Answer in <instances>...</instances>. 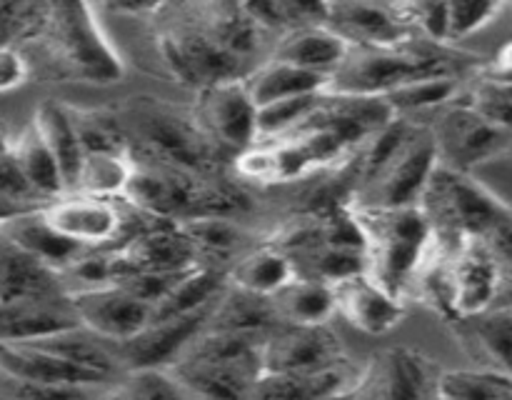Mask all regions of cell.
Instances as JSON below:
<instances>
[{
    "mask_svg": "<svg viewBox=\"0 0 512 400\" xmlns=\"http://www.w3.org/2000/svg\"><path fill=\"white\" fill-rule=\"evenodd\" d=\"M190 113L225 155H240L260 143L258 105L245 80H228L198 90Z\"/></svg>",
    "mask_w": 512,
    "mask_h": 400,
    "instance_id": "8fae6325",
    "label": "cell"
},
{
    "mask_svg": "<svg viewBox=\"0 0 512 400\" xmlns=\"http://www.w3.org/2000/svg\"><path fill=\"white\" fill-rule=\"evenodd\" d=\"M0 400H8V378L0 373Z\"/></svg>",
    "mask_w": 512,
    "mask_h": 400,
    "instance_id": "c3c4849f",
    "label": "cell"
},
{
    "mask_svg": "<svg viewBox=\"0 0 512 400\" xmlns=\"http://www.w3.org/2000/svg\"><path fill=\"white\" fill-rule=\"evenodd\" d=\"M440 400H512V378L485 368L445 370Z\"/></svg>",
    "mask_w": 512,
    "mask_h": 400,
    "instance_id": "836d02e7",
    "label": "cell"
},
{
    "mask_svg": "<svg viewBox=\"0 0 512 400\" xmlns=\"http://www.w3.org/2000/svg\"><path fill=\"white\" fill-rule=\"evenodd\" d=\"M353 215L365 238V273L405 300L435 240L428 215L420 205L353 208Z\"/></svg>",
    "mask_w": 512,
    "mask_h": 400,
    "instance_id": "5b68a950",
    "label": "cell"
},
{
    "mask_svg": "<svg viewBox=\"0 0 512 400\" xmlns=\"http://www.w3.org/2000/svg\"><path fill=\"white\" fill-rule=\"evenodd\" d=\"M60 295L70 293L65 290L58 270L30 255L0 230V303L60 298Z\"/></svg>",
    "mask_w": 512,
    "mask_h": 400,
    "instance_id": "d6986e66",
    "label": "cell"
},
{
    "mask_svg": "<svg viewBox=\"0 0 512 400\" xmlns=\"http://www.w3.org/2000/svg\"><path fill=\"white\" fill-rule=\"evenodd\" d=\"M80 325L70 295L0 303V343H33Z\"/></svg>",
    "mask_w": 512,
    "mask_h": 400,
    "instance_id": "ffe728a7",
    "label": "cell"
},
{
    "mask_svg": "<svg viewBox=\"0 0 512 400\" xmlns=\"http://www.w3.org/2000/svg\"><path fill=\"white\" fill-rule=\"evenodd\" d=\"M0 373L15 380H28V383L113 388L108 380L30 343H0Z\"/></svg>",
    "mask_w": 512,
    "mask_h": 400,
    "instance_id": "44dd1931",
    "label": "cell"
},
{
    "mask_svg": "<svg viewBox=\"0 0 512 400\" xmlns=\"http://www.w3.org/2000/svg\"><path fill=\"white\" fill-rule=\"evenodd\" d=\"M475 75L495 80V83H512V40L495 53V58L490 63L480 65Z\"/></svg>",
    "mask_w": 512,
    "mask_h": 400,
    "instance_id": "f6af8a7d",
    "label": "cell"
},
{
    "mask_svg": "<svg viewBox=\"0 0 512 400\" xmlns=\"http://www.w3.org/2000/svg\"><path fill=\"white\" fill-rule=\"evenodd\" d=\"M483 118L498 128L512 133V83H495V80L475 75L473 85L463 95Z\"/></svg>",
    "mask_w": 512,
    "mask_h": 400,
    "instance_id": "ab89813d",
    "label": "cell"
},
{
    "mask_svg": "<svg viewBox=\"0 0 512 400\" xmlns=\"http://www.w3.org/2000/svg\"><path fill=\"white\" fill-rule=\"evenodd\" d=\"M120 200L155 220L188 223L200 218H235L248 213L250 200L225 178H203L133 158V173Z\"/></svg>",
    "mask_w": 512,
    "mask_h": 400,
    "instance_id": "7a4b0ae2",
    "label": "cell"
},
{
    "mask_svg": "<svg viewBox=\"0 0 512 400\" xmlns=\"http://www.w3.org/2000/svg\"><path fill=\"white\" fill-rule=\"evenodd\" d=\"M490 253H493L495 263L500 268V280H503V293H500V308H510L512 305V215L495 225L488 235H485Z\"/></svg>",
    "mask_w": 512,
    "mask_h": 400,
    "instance_id": "7bdbcfd3",
    "label": "cell"
},
{
    "mask_svg": "<svg viewBox=\"0 0 512 400\" xmlns=\"http://www.w3.org/2000/svg\"><path fill=\"white\" fill-rule=\"evenodd\" d=\"M218 300H215V303H218ZM215 303L205 305V308L200 310H193V313L150 320V325L143 333L135 335L128 343L118 345V353L120 358H123L125 370H168L170 365L190 348V343L208 328V320L210 315H213Z\"/></svg>",
    "mask_w": 512,
    "mask_h": 400,
    "instance_id": "2e32d148",
    "label": "cell"
},
{
    "mask_svg": "<svg viewBox=\"0 0 512 400\" xmlns=\"http://www.w3.org/2000/svg\"><path fill=\"white\" fill-rule=\"evenodd\" d=\"M195 265L198 255L188 233L170 220H153L118 250V280L130 273H183Z\"/></svg>",
    "mask_w": 512,
    "mask_h": 400,
    "instance_id": "e0dca14e",
    "label": "cell"
},
{
    "mask_svg": "<svg viewBox=\"0 0 512 400\" xmlns=\"http://www.w3.org/2000/svg\"><path fill=\"white\" fill-rule=\"evenodd\" d=\"M263 340L203 330L170 365L190 400H248L263 375Z\"/></svg>",
    "mask_w": 512,
    "mask_h": 400,
    "instance_id": "8992f818",
    "label": "cell"
},
{
    "mask_svg": "<svg viewBox=\"0 0 512 400\" xmlns=\"http://www.w3.org/2000/svg\"><path fill=\"white\" fill-rule=\"evenodd\" d=\"M20 213H28V210H23V208H15V205H10V203H3V200H0V223H5V220L15 218V215H20Z\"/></svg>",
    "mask_w": 512,
    "mask_h": 400,
    "instance_id": "7dc6e473",
    "label": "cell"
},
{
    "mask_svg": "<svg viewBox=\"0 0 512 400\" xmlns=\"http://www.w3.org/2000/svg\"><path fill=\"white\" fill-rule=\"evenodd\" d=\"M108 400H190L183 385L163 368L128 370L110 388Z\"/></svg>",
    "mask_w": 512,
    "mask_h": 400,
    "instance_id": "d590c367",
    "label": "cell"
},
{
    "mask_svg": "<svg viewBox=\"0 0 512 400\" xmlns=\"http://www.w3.org/2000/svg\"><path fill=\"white\" fill-rule=\"evenodd\" d=\"M280 325L275 313L273 298L248 293L235 285H228L220 300L215 303L213 315L208 320L210 333L238 335V338L265 340Z\"/></svg>",
    "mask_w": 512,
    "mask_h": 400,
    "instance_id": "603a6c76",
    "label": "cell"
},
{
    "mask_svg": "<svg viewBox=\"0 0 512 400\" xmlns=\"http://www.w3.org/2000/svg\"><path fill=\"white\" fill-rule=\"evenodd\" d=\"M263 373H325L350 368L338 333L328 325L280 323L260 348Z\"/></svg>",
    "mask_w": 512,
    "mask_h": 400,
    "instance_id": "7c38bea8",
    "label": "cell"
},
{
    "mask_svg": "<svg viewBox=\"0 0 512 400\" xmlns=\"http://www.w3.org/2000/svg\"><path fill=\"white\" fill-rule=\"evenodd\" d=\"M275 313L280 323L293 325H328L330 318L338 313L335 305V290L330 283L313 278L290 280L283 290L273 295Z\"/></svg>",
    "mask_w": 512,
    "mask_h": 400,
    "instance_id": "4dcf8cb0",
    "label": "cell"
},
{
    "mask_svg": "<svg viewBox=\"0 0 512 400\" xmlns=\"http://www.w3.org/2000/svg\"><path fill=\"white\" fill-rule=\"evenodd\" d=\"M0 200L23 210H35L48 205L38 193H35L33 185L28 183V178L23 175L20 165L15 163L13 153L0 158Z\"/></svg>",
    "mask_w": 512,
    "mask_h": 400,
    "instance_id": "b9f144b4",
    "label": "cell"
},
{
    "mask_svg": "<svg viewBox=\"0 0 512 400\" xmlns=\"http://www.w3.org/2000/svg\"><path fill=\"white\" fill-rule=\"evenodd\" d=\"M325 93H328V90H325ZM325 93L280 100V103H270V105H265V108H258L260 140L283 138V135L298 130L300 125H303L305 120L313 115V110L318 108Z\"/></svg>",
    "mask_w": 512,
    "mask_h": 400,
    "instance_id": "8d00e7d4",
    "label": "cell"
},
{
    "mask_svg": "<svg viewBox=\"0 0 512 400\" xmlns=\"http://www.w3.org/2000/svg\"><path fill=\"white\" fill-rule=\"evenodd\" d=\"M33 123L38 125L40 135H43L45 143H48L50 153L58 160L60 173H63L65 178V188H68L70 193V190H75V185H78L85 155L78 133H75L68 105L58 103V100H43V103L35 108Z\"/></svg>",
    "mask_w": 512,
    "mask_h": 400,
    "instance_id": "f546056e",
    "label": "cell"
},
{
    "mask_svg": "<svg viewBox=\"0 0 512 400\" xmlns=\"http://www.w3.org/2000/svg\"><path fill=\"white\" fill-rule=\"evenodd\" d=\"M348 43L325 25H310V28L293 30L275 43L270 58L283 63L298 65L303 70H313L320 75H333L338 65L348 55Z\"/></svg>",
    "mask_w": 512,
    "mask_h": 400,
    "instance_id": "cb8c5ba5",
    "label": "cell"
},
{
    "mask_svg": "<svg viewBox=\"0 0 512 400\" xmlns=\"http://www.w3.org/2000/svg\"><path fill=\"white\" fill-rule=\"evenodd\" d=\"M38 43L60 78L88 85H113L123 80L125 63L110 43L95 5L75 0L48 3Z\"/></svg>",
    "mask_w": 512,
    "mask_h": 400,
    "instance_id": "3957f363",
    "label": "cell"
},
{
    "mask_svg": "<svg viewBox=\"0 0 512 400\" xmlns=\"http://www.w3.org/2000/svg\"><path fill=\"white\" fill-rule=\"evenodd\" d=\"M430 128L438 145L440 165L465 175L512 148V133L483 118L463 95L453 100Z\"/></svg>",
    "mask_w": 512,
    "mask_h": 400,
    "instance_id": "30bf717a",
    "label": "cell"
},
{
    "mask_svg": "<svg viewBox=\"0 0 512 400\" xmlns=\"http://www.w3.org/2000/svg\"><path fill=\"white\" fill-rule=\"evenodd\" d=\"M445 370L408 345H385L353 375L335 400H440Z\"/></svg>",
    "mask_w": 512,
    "mask_h": 400,
    "instance_id": "9c48e42d",
    "label": "cell"
},
{
    "mask_svg": "<svg viewBox=\"0 0 512 400\" xmlns=\"http://www.w3.org/2000/svg\"><path fill=\"white\" fill-rule=\"evenodd\" d=\"M510 308H512V305H510Z\"/></svg>",
    "mask_w": 512,
    "mask_h": 400,
    "instance_id": "681fc988",
    "label": "cell"
},
{
    "mask_svg": "<svg viewBox=\"0 0 512 400\" xmlns=\"http://www.w3.org/2000/svg\"><path fill=\"white\" fill-rule=\"evenodd\" d=\"M245 83H248L255 105L265 108V105L280 103V100L325 93L330 78L313 73V70L298 68V65L283 63V60L268 58Z\"/></svg>",
    "mask_w": 512,
    "mask_h": 400,
    "instance_id": "83f0119b",
    "label": "cell"
},
{
    "mask_svg": "<svg viewBox=\"0 0 512 400\" xmlns=\"http://www.w3.org/2000/svg\"><path fill=\"white\" fill-rule=\"evenodd\" d=\"M30 78V65L18 48L0 50V93L20 88Z\"/></svg>",
    "mask_w": 512,
    "mask_h": 400,
    "instance_id": "ee69618b",
    "label": "cell"
},
{
    "mask_svg": "<svg viewBox=\"0 0 512 400\" xmlns=\"http://www.w3.org/2000/svg\"><path fill=\"white\" fill-rule=\"evenodd\" d=\"M293 278H298V270H295L290 255L268 240L240 255L233 268L228 270L230 285L248 290V293L265 295V298H273Z\"/></svg>",
    "mask_w": 512,
    "mask_h": 400,
    "instance_id": "484cf974",
    "label": "cell"
},
{
    "mask_svg": "<svg viewBox=\"0 0 512 400\" xmlns=\"http://www.w3.org/2000/svg\"><path fill=\"white\" fill-rule=\"evenodd\" d=\"M13 150V138H10L8 128H5L3 123H0V158H5V155Z\"/></svg>",
    "mask_w": 512,
    "mask_h": 400,
    "instance_id": "bcb514c9",
    "label": "cell"
},
{
    "mask_svg": "<svg viewBox=\"0 0 512 400\" xmlns=\"http://www.w3.org/2000/svg\"><path fill=\"white\" fill-rule=\"evenodd\" d=\"M420 208L433 225L435 238L443 243H460L463 238H485L498 223H503L512 208L490 193L473 175L458 173L445 165L430 178Z\"/></svg>",
    "mask_w": 512,
    "mask_h": 400,
    "instance_id": "ba28073f",
    "label": "cell"
},
{
    "mask_svg": "<svg viewBox=\"0 0 512 400\" xmlns=\"http://www.w3.org/2000/svg\"><path fill=\"white\" fill-rule=\"evenodd\" d=\"M503 280L483 238H463L450 248V303L453 318H470L500 308Z\"/></svg>",
    "mask_w": 512,
    "mask_h": 400,
    "instance_id": "4fadbf2b",
    "label": "cell"
},
{
    "mask_svg": "<svg viewBox=\"0 0 512 400\" xmlns=\"http://www.w3.org/2000/svg\"><path fill=\"white\" fill-rule=\"evenodd\" d=\"M73 308L83 328L100 338L123 345L143 333L153 320V305L140 300L120 283L70 293Z\"/></svg>",
    "mask_w": 512,
    "mask_h": 400,
    "instance_id": "5bb4252c",
    "label": "cell"
},
{
    "mask_svg": "<svg viewBox=\"0 0 512 400\" xmlns=\"http://www.w3.org/2000/svg\"><path fill=\"white\" fill-rule=\"evenodd\" d=\"M193 243L198 265L228 273L240 255L248 253V233L235 218H200L180 223Z\"/></svg>",
    "mask_w": 512,
    "mask_h": 400,
    "instance_id": "f1b7e54d",
    "label": "cell"
},
{
    "mask_svg": "<svg viewBox=\"0 0 512 400\" xmlns=\"http://www.w3.org/2000/svg\"><path fill=\"white\" fill-rule=\"evenodd\" d=\"M338 315L365 335H388L405 318V300L395 298L368 273H355L333 285Z\"/></svg>",
    "mask_w": 512,
    "mask_h": 400,
    "instance_id": "ac0fdd59",
    "label": "cell"
},
{
    "mask_svg": "<svg viewBox=\"0 0 512 400\" xmlns=\"http://www.w3.org/2000/svg\"><path fill=\"white\" fill-rule=\"evenodd\" d=\"M70 118H73L75 133L83 145L85 158H98V155H125L130 153L128 135L120 125L118 113L95 108H75L68 105Z\"/></svg>",
    "mask_w": 512,
    "mask_h": 400,
    "instance_id": "d6a6232c",
    "label": "cell"
},
{
    "mask_svg": "<svg viewBox=\"0 0 512 400\" xmlns=\"http://www.w3.org/2000/svg\"><path fill=\"white\" fill-rule=\"evenodd\" d=\"M48 15V3L18 0L0 3V50L15 48L25 40H38Z\"/></svg>",
    "mask_w": 512,
    "mask_h": 400,
    "instance_id": "74e56055",
    "label": "cell"
},
{
    "mask_svg": "<svg viewBox=\"0 0 512 400\" xmlns=\"http://www.w3.org/2000/svg\"><path fill=\"white\" fill-rule=\"evenodd\" d=\"M460 78L455 75H445V78H428L418 80V83L403 85V88L393 90L385 95V103L390 105L398 118H405L410 113H423V110L445 108L453 100L460 98Z\"/></svg>",
    "mask_w": 512,
    "mask_h": 400,
    "instance_id": "e575fe53",
    "label": "cell"
},
{
    "mask_svg": "<svg viewBox=\"0 0 512 400\" xmlns=\"http://www.w3.org/2000/svg\"><path fill=\"white\" fill-rule=\"evenodd\" d=\"M118 118L128 135L130 158L203 178H223L228 155L200 130L193 113H183L160 98L135 95Z\"/></svg>",
    "mask_w": 512,
    "mask_h": 400,
    "instance_id": "6da1fadb",
    "label": "cell"
},
{
    "mask_svg": "<svg viewBox=\"0 0 512 400\" xmlns=\"http://www.w3.org/2000/svg\"><path fill=\"white\" fill-rule=\"evenodd\" d=\"M470 68L465 55L418 40L403 48H350L343 63L330 75L328 93L355 98H385L403 85L428 78L455 75L463 78Z\"/></svg>",
    "mask_w": 512,
    "mask_h": 400,
    "instance_id": "277c9868",
    "label": "cell"
},
{
    "mask_svg": "<svg viewBox=\"0 0 512 400\" xmlns=\"http://www.w3.org/2000/svg\"><path fill=\"white\" fill-rule=\"evenodd\" d=\"M503 5L488 0H455L448 3V45L460 43L483 30L500 15Z\"/></svg>",
    "mask_w": 512,
    "mask_h": 400,
    "instance_id": "60d3db41",
    "label": "cell"
},
{
    "mask_svg": "<svg viewBox=\"0 0 512 400\" xmlns=\"http://www.w3.org/2000/svg\"><path fill=\"white\" fill-rule=\"evenodd\" d=\"M325 28L348 43V48H403L418 43L413 30L403 23L395 3L338 0L325 3Z\"/></svg>",
    "mask_w": 512,
    "mask_h": 400,
    "instance_id": "9a60e30c",
    "label": "cell"
},
{
    "mask_svg": "<svg viewBox=\"0 0 512 400\" xmlns=\"http://www.w3.org/2000/svg\"><path fill=\"white\" fill-rule=\"evenodd\" d=\"M395 10L403 18V23L413 30L415 38H423V43L448 45V3L438 0H410V3H395Z\"/></svg>",
    "mask_w": 512,
    "mask_h": 400,
    "instance_id": "f35d334b",
    "label": "cell"
},
{
    "mask_svg": "<svg viewBox=\"0 0 512 400\" xmlns=\"http://www.w3.org/2000/svg\"><path fill=\"white\" fill-rule=\"evenodd\" d=\"M448 325L480 368L512 378V308H490Z\"/></svg>",
    "mask_w": 512,
    "mask_h": 400,
    "instance_id": "7402d4cb",
    "label": "cell"
},
{
    "mask_svg": "<svg viewBox=\"0 0 512 400\" xmlns=\"http://www.w3.org/2000/svg\"><path fill=\"white\" fill-rule=\"evenodd\" d=\"M355 373L350 368L325 373H263L248 400H335Z\"/></svg>",
    "mask_w": 512,
    "mask_h": 400,
    "instance_id": "4316f807",
    "label": "cell"
},
{
    "mask_svg": "<svg viewBox=\"0 0 512 400\" xmlns=\"http://www.w3.org/2000/svg\"><path fill=\"white\" fill-rule=\"evenodd\" d=\"M158 20V50L175 80L195 93L208 85L228 80H248V70L230 58L218 40L205 30L195 15L193 3H163Z\"/></svg>",
    "mask_w": 512,
    "mask_h": 400,
    "instance_id": "52a82bcc",
    "label": "cell"
},
{
    "mask_svg": "<svg viewBox=\"0 0 512 400\" xmlns=\"http://www.w3.org/2000/svg\"><path fill=\"white\" fill-rule=\"evenodd\" d=\"M0 230L8 235L13 243H18L20 248L28 250L30 255H35L38 260H43L45 265H50L53 270L63 273L85 248L70 243L68 238L58 233L53 225L45 220L43 208L28 210V213H20L15 218L0 223Z\"/></svg>",
    "mask_w": 512,
    "mask_h": 400,
    "instance_id": "d4e9b609",
    "label": "cell"
},
{
    "mask_svg": "<svg viewBox=\"0 0 512 400\" xmlns=\"http://www.w3.org/2000/svg\"><path fill=\"white\" fill-rule=\"evenodd\" d=\"M10 153H13L15 163L20 165V170H23V175L28 178V183L33 185L35 193H38L45 203L68 193L58 160L50 153L48 143H45V138L40 135L38 125H35L33 120L20 130L18 138H13V150H10Z\"/></svg>",
    "mask_w": 512,
    "mask_h": 400,
    "instance_id": "1f68e13d",
    "label": "cell"
}]
</instances>
